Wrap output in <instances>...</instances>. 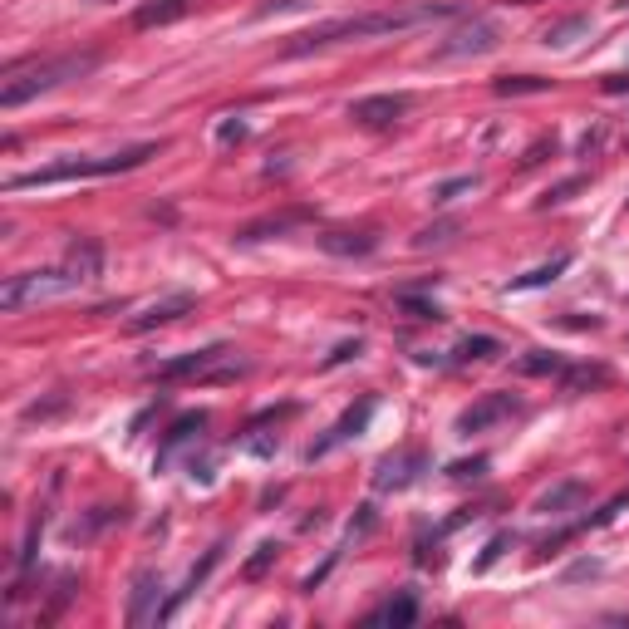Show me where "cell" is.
Here are the masks:
<instances>
[{
    "label": "cell",
    "instance_id": "7",
    "mask_svg": "<svg viewBox=\"0 0 629 629\" xmlns=\"http://www.w3.org/2000/svg\"><path fill=\"white\" fill-rule=\"evenodd\" d=\"M192 310H197V295H192V290H172V295H163V300H153L148 310H138V315L128 320V330L143 335V330H158V325H172V320L192 315Z\"/></svg>",
    "mask_w": 629,
    "mask_h": 629
},
{
    "label": "cell",
    "instance_id": "8",
    "mask_svg": "<svg viewBox=\"0 0 629 629\" xmlns=\"http://www.w3.org/2000/svg\"><path fill=\"white\" fill-rule=\"evenodd\" d=\"M163 580L158 571H138L133 575V595H128V625H148V620H163Z\"/></svg>",
    "mask_w": 629,
    "mask_h": 629
},
{
    "label": "cell",
    "instance_id": "26",
    "mask_svg": "<svg viewBox=\"0 0 629 629\" xmlns=\"http://www.w3.org/2000/svg\"><path fill=\"white\" fill-rule=\"evenodd\" d=\"M458 236V222H438V227H423L413 236V246H448Z\"/></svg>",
    "mask_w": 629,
    "mask_h": 629
},
{
    "label": "cell",
    "instance_id": "9",
    "mask_svg": "<svg viewBox=\"0 0 629 629\" xmlns=\"http://www.w3.org/2000/svg\"><path fill=\"white\" fill-rule=\"evenodd\" d=\"M369 418H374V399H364L359 408H349V413H344L340 423H335V428H330V433H325V438H320V443L305 453V458L315 462V458H325L330 448H340V443H349V438H359V433L369 428Z\"/></svg>",
    "mask_w": 629,
    "mask_h": 629
},
{
    "label": "cell",
    "instance_id": "1",
    "mask_svg": "<svg viewBox=\"0 0 629 629\" xmlns=\"http://www.w3.org/2000/svg\"><path fill=\"white\" fill-rule=\"evenodd\" d=\"M448 15V5H418V10H374V15H340V20H325L305 35H295L286 45V59L315 55V50H330L340 40H369V35H394V30H413L423 20H438Z\"/></svg>",
    "mask_w": 629,
    "mask_h": 629
},
{
    "label": "cell",
    "instance_id": "25",
    "mask_svg": "<svg viewBox=\"0 0 629 629\" xmlns=\"http://www.w3.org/2000/svg\"><path fill=\"white\" fill-rule=\"evenodd\" d=\"M276 556H281V546H276V541H266V546H256V556H251V561H246V580H261V575L271 571V566H276Z\"/></svg>",
    "mask_w": 629,
    "mask_h": 629
},
{
    "label": "cell",
    "instance_id": "33",
    "mask_svg": "<svg viewBox=\"0 0 629 629\" xmlns=\"http://www.w3.org/2000/svg\"><path fill=\"white\" fill-rule=\"evenodd\" d=\"M575 187H580V177H575V182H561V187H551V192H546V207H551V202H566Z\"/></svg>",
    "mask_w": 629,
    "mask_h": 629
},
{
    "label": "cell",
    "instance_id": "35",
    "mask_svg": "<svg viewBox=\"0 0 629 629\" xmlns=\"http://www.w3.org/2000/svg\"><path fill=\"white\" fill-rule=\"evenodd\" d=\"M89 5H109V0H89Z\"/></svg>",
    "mask_w": 629,
    "mask_h": 629
},
{
    "label": "cell",
    "instance_id": "30",
    "mask_svg": "<svg viewBox=\"0 0 629 629\" xmlns=\"http://www.w3.org/2000/svg\"><path fill=\"white\" fill-rule=\"evenodd\" d=\"M487 472V458H472V462H453L448 467V477H458V482H467V477H482Z\"/></svg>",
    "mask_w": 629,
    "mask_h": 629
},
{
    "label": "cell",
    "instance_id": "23",
    "mask_svg": "<svg viewBox=\"0 0 629 629\" xmlns=\"http://www.w3.org/2000/svg\"><path fill=\"white\" fill-rule=\"evenodd\" d=\"M610 384V374L600 364H585V369H566V389H600Z\"/></svg>",
    "mask_w": 629,
    "mask_h": 629
},
{
    "label": "cell",
    "instance_id": "16",
    "mask_svg": "<svg viewBox=\"0 0 629 629\" xmlns=\"http://www.w3.org/2000/svg\"><path fill=\"white\" fill-rule=\"evenodd\" d=\"M320 246H325L330 256H369V251L379 246V236H374V231H325Z\"/></svg>",
    "mask_w": 629,
    "mask_h": 629
},
{
    "label": "cell",
    "instance_id": "17",
    "mask_svg": "<svg viewBox=\"0 0 629 629\" xmlns=\"http://www.w3.org/2000/svg\"><path fill=\"white\" fill-rule=\"evenodd\" d=\"M585 502V482H561V487H551V492H541L536 497V512L541 516H566L571 507Z\"/></svg>",
    "mask_w": 629,
    "mask_h": 629
},
{
    "label": "cell",
    "instance_id": "2",
    "mask_svg": "<svg viewBox=\"0 0 629 629\" xmlns=\"http://www.w3.org/2000/svg\"><path fill=\"white\" fill-rule=\"evenodd\" d=\"M99 69V55L94 50H74V55H55V59H35V64H15L0 84V109H20L25 99L35 94H50L69 79H84Z\"/></svg>",
    "mask_w": 629,
    "mask_h": 629
},
{
    "label": "cell",
    "instance_id": "3",
    "mask_svg": "<svg viewBox=\"0 0 629 629\" xmlns=\"http://www.w3.org/2000/svg\"><path fill=\"white\" fill-rule=\"evenodd\" d=\"M158 153H163V143H138V148L114 153V158H69V163H55V168L15 172V177H5V192L55 187V182H79V177H109V172H133V168H143L148 158H158Z\"/></svg>",
    "mask_w": 629,
    "mask_h": 629
},
{
    "label": "cell",
    "instance_id": "21",
    "mask_svg": "<svg viewBox=\"0 0 629 629\" xmlns=\"http://www.w3.org/2000/svg\"><path fill=\"white\" fill-rule=\"evenodd\" d=\"M492 89H497V94H502V99H512V94H546V89H551V79H536V74H507V79H497V84H492Z\"/></svg>",
    "mask_w": 629,
    "mask_h": 629
},
{
    "label": "cell",
    "instance_id": "27",
    "mask_svg": "<svg viewBox=\"0 0 629 629\" xmlns=\"http://www.w3.org/2000/svg\"><path fill=\"white\" fill-rule=\"evenodd\" d=\"M399 310H408L413 320H443V310L433 300H418V295H399Z\"/></svg>",
    "mask_w": 629,
    "mask_h": 629
},
{
    "label": "cell",
    "instance_id": "14",
    "mask_svg": "<svg viewBox=\"0 0 629 629\" xmlns=\"http://www.w3.org/2000/svg\"><path fill=\"white\" fill-rule=\"evenodd\" d=\"M310 212H281V217H261V222H246L236 231V241H271V236H286V231L305 227Z\"/></svg>",
    "mask_w": 629,
    "mask_h": 629
},
{
    "label": "cell",
    "instance_id": "6",
    "mask_svg": "<svg viewBox=\"0 0 629 629\" xmlns=\"http://www.w3.org/2000/svg\"><path fill=\"white\" fill-rule=\"evenodd\" d=\"M487 50H497V25L492 20H467L462 30H453L443 45H438V59H462V55H487Z\"/></svg>",
    "mask_w": 629,
    "mask_h": 629
},
{
    "label": "cell",
    "instance_id": "29",
    "mask_svg": "<svg viewBox=\"0 0 629 629\" xmlns=\"http://www.w3.org/2000/svg\"><path fill=\"white\" fill-rule=\"evenodd\" d=\"M477 187V177H453V182H443L438 192H433V202H453L458 192H472Z\"/></svg>",
    "mask_w": 629,
    "mask_h": 629
},
{
    "label": "cell",
    "instance_id": "19",
    "mask_svg": "<svg viewBox=\"0 0 629 629\" xmlns=\"http://www.w3.org/2000/svg\"><path fill=\"white\" fill-rule=\"evenodd\" d=\"M571 266V256H556V261H546V266H536V271H526V276H516L507 290H536V286H551L561 271Z\"/></svg>",
    "mask_w": 629,
    "mask_h": 629
},
{
    "label": "cell",
    "instance_id": "11",
    "mask_svg": "<svg viewBox=\"0 0 629 629\" xmlns=\"http://www.w3.org/2000/svg\"><path fill=\"white\" fill-rule=\"evenodd\" d=\"M423 467H428L423 453H394V458H384L379 472H374V492H399V487H408Z\"/></svg>",
    "mask_w": 629,
    "mask_h": 629
},
{
    "label": "cell",
    "instance_id": "5",
    "mask_svg": "<svg viewBox=\"0 0 629 629\" xmlns=\"http://www.w3.org/2000/svg\"><path fill=\"white\" fill-rule=\"evenodd\" d=\"M516 408H521V403H516L512 394H482L472 408H462V413H458V433H462V438H472V433H487V428L507 423Z\"/></svg>",
    "mask_w": 629,
    "mask_h": 629
},
{
    "label": "cell",
    "instance_id": "31",
    "mask_svg": "<svg viewBox=\"0 0 629 629\" xmlns=\"http://www.w3.org/2000/svg\"><path fill=\"white\" fill-rule=\"evenodd\" d=\"M507 546H512V536H492V541H487V551H482V561H477V571H487V566H492Z\"/></svg>",
    "mask_w": 629,
    "mask_h": 629
},
{
    "label": "cell",
    "instance_id": "24",
    "mask_svg": "<svg viewBox=\"0 0 629 629\" xmlns=\"http://www.w3.org/2000/svg\"><path fill=\"white\" fill-rule=\"evenodd\" d=\"M585 30H590V25H585L580 15H571V20H561V25H551V30H546V45H556V50H566V45H571V40H575V35H585Z\"/></svg>",
    "mask_w": 629,
    "mask_h": 629
},
{
    "label": "cell",
    "instance_id": "20",
    "mask_svg": "<svg viewBox=\"0 0 629 629\" xmlns=\"http://www.w3.org/2000/svg\"><path fill=\"white\" fill-rule=\"evenodd\" d=\"M497 354H502V344L492 335H467L458 344V364H482V359H497Z\"/></svg>",
    "mask_w": 629,
    "mask_h": 629
},
{
    "label": "cell",
    "instance_id": "22",
    "mask_svg": "<svg viewBox=\"0 0 629 629\" xmlns=\"http://www.w3.org/2000/svg\"><path fill=\"white\" fill-rule=\"evenodd\" d=\"M521 374H566V359H561V354L536 349V354H526V359H521Z\"/></svg>",
    "mask_w": 629,
    "mask_h": 629
},
{
    "label": "cell",
    "instance_id": "15",
    "mask_svg": "<svg viewBox=\"0 0 629 629\" xmlns=\"http://www.w3.org/2000/svg\"><path fill=\"white\" fill-rule=\"evenodd\" d=\"M187 10H192V0H148V5L133 10V25H138V30H158V25L182 20Z\"/></svg>",
    "mask_w": 629,
    "mask_h": 629
},
{
    "label": "cell",
    "instance_id": "34",
    "mask_svg": "<svg viewBox=\"0 0 629 629\" xmlns=\"http://www.w3.org/2000/svg\"><path fill=\"white\" fill-rule=\"evenodd\" d=\"M605 89H610V94H625V89H629V74H615V79H610Z\"/></svg>",
    "mask_w": 629,
    "mask_h": 629
},
{
    "label": "cell",
    "instance_id": "28",
    "mask_svg": "<svg viewBox=\"0 0 629 629\" xmlns=\"http://www.w3.org/2000/svg\"><path fill=\"white\" fill-rule=\"evenodd\" d=\"M629 507V492H620V497H615V502H605V507H600V512L595 516H585V521H580V526H605V521H615V516L625 512Z\"/></svg>",
    "mask_w": 629,
    "mask_h": 629
},
{
    "label": "cell",
    "instance_id": "12",
    "mask_svg": "<svg viewBox=\"0 0 629 629\" xmlns=\"http://www.w3.org/2000/svg\"><path fill=\"white\" fill-rule=\"evenodd\" d=\"M64 266H69V271L89 286V281L104 271V246H99L94 236H74V241H69V251H64Z\"/></svg>",
    "mask_w": 629,
    "mask_h": 629
},
{
    "label": "cell",
    "instance_id": "13",
    "mask_svg": "<svg viewBox=\"0 0 629 629\" xmlns=\"http://www.w3.org/2000/svg\"><path fill=\"white\" fill-rule=\"evenodd\" d=\"M202 433H207V413H182V418L168 428V443H163V453H158L153 467L163 472V467L172 462V453H177V448H187V443H202Z\"/></svg>",
    "mask_w": 629,
    "mask_h": 629
},
{
    "label": "cell",
    "instance_id": "18",
    "mask_svg": "<svg viewBox=\"0 0 629 629\" xmlns=\"http://www.w3.org/2000/svg\"><path fill=\"white\" fill-rule=\"evenodd\" d=\"M413 620H418V600H413L408 590H403V595H394L389 605H379V610L369 615V625H399V629L413 625Z\"/></svg>",
    "mask_w": 629,
    "mask_h": 629
},
{
    "label": "cell",
    "instance_id": "32",
    "mask_svg": "<svg viewBox=\"0 0 629 629\" xmlns=\"http://www.w3.org/2000/svg\"><path fill=\"white\" fill-rule=\"evenodd\" d=\"M359 354H364V340H344L340 349L325 359V369H330V364H344V359H359Z\"/></svg>",
    "mask_w": 629,
    "mask_h": 629
},
{
    "label": "cell",
    "instance_id": "10",
    "mask_svg": "<svg viewBox=\"0 0 629 629\" xmlns=\"http://www.w3.org/2000/svg\"><path fill=\"white\" fill-rule=\"evenodd\" d=\"M403 109H408L403 94H374V99H354V104H349V118L364 123V128H389Z\"/></svg>",
    "mask_w": 629,
    "mask_h": 629
},
{
    "label": "cell",
    "instance_id": "4",
    "mask_svg": "<svg viewBox=\"0 0 629 629\" xmlns=\"http://www.w3.org/2000/svg\"><path fill=\"white\" fill-rule=\"evenodd\" d=\"M79 286L84 281L69 266H59V271H20V276H5L0 305L5 310H25V305H40V300H59V295H69V290H79Z\"/></svg>",
    "mask_w": 629,
    "mask_h": 629
}]
</instances>
